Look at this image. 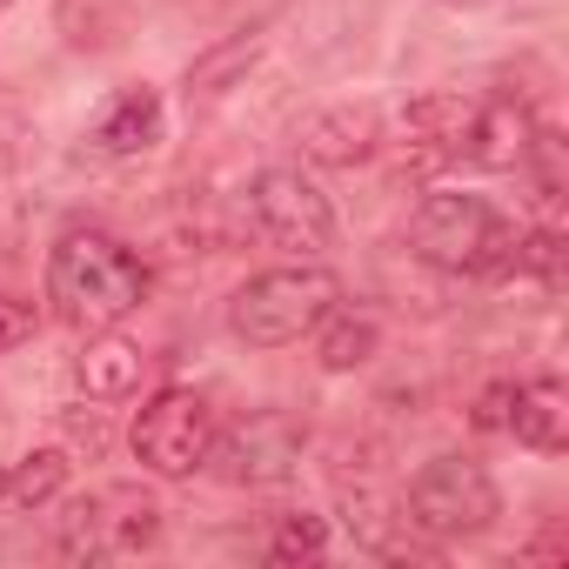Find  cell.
I'll use <instances>...</instances> for the list:
<instances>
[{"label":"cell","instance_id":"obj_11","mask_svg":"<svg viewBox=\"0 0 569 569\" xmlns=\"http://www.w3.org/2000/svg\"><path fill=\"white\" fill-rule=\"evenodd\" d=\"M154 141H161V94H154V88H128V94H114L108 114H101L94 134H88V148L108 154V161L148 154Z\"/></svg>","mask_w":569,"mask_h":569},{"label":"cell","instance_id":"obj_2","mask_svg":"<svg viewBox=\"0 0 569 569\" xmlns=\"http://www.w3.org/2000/svg\"><path fill=\"white\" fill-rule=\"evenodd\" d=\"M342 302V281L316 261H289V268H261L248 274L234 302H228V329L248 349H289L302 336H316V322Z\"/></svg>","mask_w":569,"mask_h":569},{"label":"cell","instance_id":"obj_19","mask_svg":"<svg viewBox=\"0 0 569 569\" xmlns=\"http://www.w3.org/2000/svg\"><path fill=\"white\" fill-rule=\"evenodd\" d=\"M28 336H34V302H21V296H0V356H14Z\"/></svg>","mask_w":569,"mask_h":569},{"label":"cell","instance_id":"obj_16","mask_svg":"<svg viewBox=\"0 0 569 569\" xmlns=\"http://www.w3.org/2000/svg\"><path fill=\"white\" fill-rule=\"evenodd\" d=\"M316 329H322L316 349H322V369H329V376H349V369H362V362L382 349V322L362 316V309H329Z\"/></svg>","mask_w":569,"mask_h":569},{"label":"cell","instance_id":"obj_14","mask_svg":"<svg viewBox=\"0 0 569 569\" xmlns=\"http://www.w3.org/2000/svg\"><path fill=\"white\" fill-rule=\"evenodd\" d=\"M529 141H536L529 108H516V101H476V128H469V148L462 154L482 161V168H522Z\"/></svg>","mask_w":569,"mask_h":569},{"label":"cell","instance_id":"obj_22","mask_svg":"<svg viewBox=\"0 0 569 569\" xmlns=\"http://www.w3.org/2000/svg\"><path fill=\"white\" fill-rule=\"evenodd\" d=\"M529 556H569V536H562V529H542V536L529 542Z\"/></svg>","mask_w":569,"mask_h":569},{"label":"cell","instance_id":"obj_8","mask_svg":"<svg viewBox=\"0 0 569 569\" xmlns=\"http://www.w3.org/2000/svg\"><path fill=\"white\" fill-rule=\"evenodd\" d=\"M134 462L148 469V476H168V482H181V476H194V469H208V442H214V409L194 396V389H161V396H148L141 402V416H134Z\"/></svg>","mask_w":569,"mask_h":569},{"label":"cell","instance_id":"obj_1","mask_svg":"<svg viewBox=\"0 0 569 569\" xmlns=\"http://www.w3.org/2000/svg\"><path fill=\"white\" fill-rule=\"evenodd\" d=\"M48 302L74 329H114L148 302V261L101 228H68L48 254Z\"/></svg>","mask_w":569,"mask_h":569},{"label":"cell","instance_id":"obj_23","mask_svg":"<svg viewBox=\"0 0 569 569\" xmlns=\"http://www.w3.org/2000/svg\"><path fill=\"white\" fill-rule=\"evenodd\" d=\"M8 134H14V128H8V121H0V168H8V161H14V141H8Z\"/></svg>","mask_w":569,"mask_h":569},{"label":"cell","instance_id":"obj_12","mask_svg":"<svg viewBox=\"0 0 569 569\" xmlns=\"http://www.w3.org/2000/svg\"><path fill=\"white\" fill-rule=\"evenodd\" d=\"M141 369H148L141 342H128V336H114V329H88V349H81V362H74V376H81V389H88L94 402L134 396V389H141Z\"/></svg>","mask_w":569,"mask_h":569},{"label":"cell","instance_id":"obj_24","mask_svg":"<svg viewBox=\"0 0 569 569\" xmlns=\"http://www.w3.org/2000/svg\"><path fill=\"white\" fill-rule=\"evenodd\" d=\"M0 502H8V462H0Z\"/></svg>","mask_w":569,"mask_h":569},{"label":"cell","instance_id":"obj_9","mask_svg":"<svg viewBox=\"0 0 569 569\" xmlns=\"http://www.w3.org/2000/svg\"><path fill=\"white\" fill-rule=\"evenodd\" d=\"M469 128H476V101H469V94H416L409 114H402V141H409L402 174H409V168L429 174V168H442V161H462Z\"/></svg>","mask_w":569,"mask_h":569},{"label":"cell","instance_id":"obj_7","mask_svg":"<svg viewBox=\"0 0 569 569\" xmlns=\"http://www.w3.org/2000/svg\"><path fill=\"white\" fill-rule=\"evenodd\" d=\"M248 221L261 241L289 248V254H322L336 241V208L302 168H261L248 181Z\"/></svg>","mask_w":569,"mask_h":569},{"label":"cell","instance_id":"obj_6","mask_svg":"<svg viewBox=\"0 0 569 569\" xmlns=\"http://www.w3.org/2000/svg\"><path fill=\"white\" fill-rule=\"evenodd\" d=\"M302 449H309V436H302V422L289 409H254L234 429H214L208 462L234 489H281L302 469Z\"/></svg>","mask_w":569,"mask_h":569},{"label":"cell","instance_id":"obj_5","mask_svg":"<svg viewBox=\"0 0 569 569\" xmlns=\"http://www.w3.org/2000/svg\"><path fill=\"white\" fill-rule=\"evenodd\" d=\"M154 536H161L154 496L134 489V482H108V489L81 496V502L61 516L54 549H61L68 562H114V556H141Z\"/></svg>","mask_w":569,"mask_h":569},{"label":"cell","instance_id":"obj_15","mask_svg":"<svg viewBox=\"0 0 569 569\" xmlns=\"http://www.w3.org/2000/svg\"><path fill=\"white\" fill-rule=\"evenodd\" d=\"M254 61H261V28L214 41V48H208V54H194V68H188V101H221V94H228Z\"/></svg>","mask_w":569,"mask_h":569},{"label":"cell","instance_id":"obj_4","mask_svg":"<svg viewBox=\"0 0 569 569\" xmlns=\"http://www.w3.org/2000/svg\"><path fill=\"white\" fill-rule=\"evenodd\" d=\"M496 509H502V496H496L489 469L469 462V456H436V462H422V469L409 476V496H402V522L422 529V536H436V542L489 529Z\"/></svg>","mask_w":569,"mask_h":569},{"label":"cell","instance_id":"obj_18","mask_svg":"<svg viewBox=\"0 0 569 569\" xmlns=\"http://www.w3.org/2000/svg\"><path fill=\"white\" fill-rule=\"evenodd\" d=\"M322 549H329V522L309 516V509H302V516H281L274 536H268V556H274V562H316Z\"/></svg>","mask_w":569,"mask_h":569},{"label":"cell","instance_id":"obj_13","mask_svg":"<svg viewBox=\"0 0 569 569\" xmlns=\"http://www.w3.org/2000/svg\"><path fill=\"white\" fill-rule=\"evenodd\" d=\"M509 436L536 456L569 449V396L562 382H516L509 389Z\"/></svg>","mask_w":569,"mask_h":569},{"label":"cell","instance_id":"obj_10","mask_svg":"<svg viewBox=\"0 0 569 569\" xmlns=\"http://www.w3.org/2000/svg\"><path fill=\"white\" fill-rule=\"evenodd\" d=\"M376 148H382V114L369 101H336V108L309 114V128H302V154L316 168H362Z\"/></svg>","mask_w":569,"mask_h":569},{"label":"cell","instance_id":"obj_20","mask_svg":"<svg viewBox=\"0 0 569 569\" xmlns=\"http://www.w3.org/2000/svg\"><path fill=\"white\" fill-rule=\"evenodd\" d=\"M509 389L516 382H496V389L476 396V429H509Z\"/></svg>","mask_w":569,"mask_h":569},{"label":"cell","instance_id":"obj_21","mask_svg":"<svg viewBox=\"0 0 569 569\" xmlns=\"http://www.w3.org/2000/svg\"><path fill=\"white\" fill-rule=\"evenodd\" d=\"M68 436H74V442H88V449H94V456H101V449H108V422H101V416H94V409H88V416H68Z\"/></svg>","mask_w":569,"mask_h":569},{"label":"cell","instance_id":"obj_3","mask_svg":"<svg viewBox=\"0 0 569 569\" xmlns=\"http://www.w3.org/2000/svg\"><path fill=\"white\" fill-rule=\"evenodd\" d=\"M516 221L482 194H422L409 214V248L442 274H502L516 261Z\"/></svg>","mask_w":569,"mask_h":569},{"label":"cell","instance_id":"obj_17","mask_svg":"<svg viewBox=\"0 0 569 569\" xmlns=\"http://www.w3.org/2000/svg\"><path fill=\"white\" fill-rule=\"evenodd\" d=\"M68 482V449H34L8 469V502L14 509H48Z\"/></svg>","mask_w":569,"mask_h":569}]
</instances>
